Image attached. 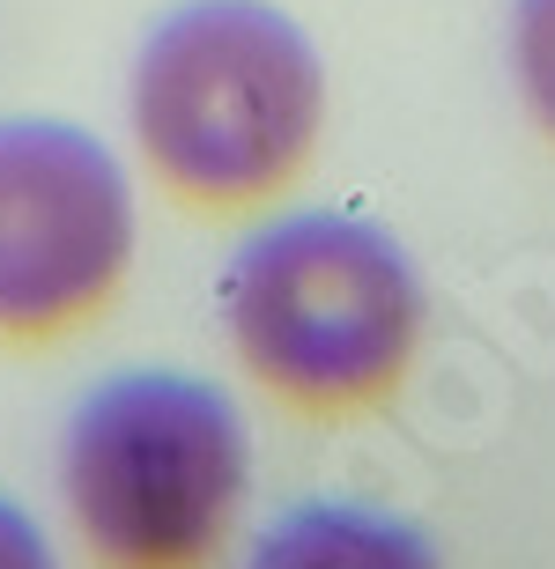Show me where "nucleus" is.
I'll return each instance as SVG.
<instances>
[{"mask_svg":"<svg viewBox=\"0 0 555 569\" xmlns=\"http://www.w3.org/2000/svg\"><path fill=\"white\" fill-rule=\"evenodd\" d=\"M215 303L252 392L319 429L400 400L429 333V296L407 244L348 208L259 222L230 252Z\"/></svg>","mask_w":555,"mask_h":569,"instance_id":"f257e3e1","label":"nucleus"},{"mask_svg":"<svg viewBox=\"0 0 555 569\" xmlns=\"http://www.w3.org/2000/svg\"><path fill=\"white\" fill-rule=\"evenodd\" d=\"M133 148L192 214H252L326 133V60L275 0H186L133 52Z\"/></svg>","mask_w":555,"mask_h":569,"instance_id":"f03ea898","label":"nucleus"},{"mask_svg":"<svg viewBox=\"0 0 555 569\" xmlns=\"http://www.w3.org/2000/svg\"><path fill=\"white\" fill-rule=\"evenodd\" d=\"M252 437L215 378L111 370L60 429V503L89 569H222Z\"/></svg>","mask_w":555,"mask_h":569,"instance_id":"7ed1b4c3","label":"nucleus"},{"mask_svg":"<svg viewBox=\"0 0 555 569\" xmlns=\"http://www.w3.org/2000/svg\"><path fill=\"white\" fill-rule=\"evenodd\" d=\"M127 163L75 119H0V348H60L133 274Z\"/></svg>","mask_w":555,"mask_h":569,"instance_id":"20e7f679","label":"nucleus"},{"mask_svg":"<svg viewBox=\"0 0 555 569\" xmlns=\"http://www.w3.org/2000/svg\"><path fill=\"white\" fill-rule=\"evenodd\" d=\"M237 569H445L437 540L415 518L356 496H304L252 532Z\"/></svg>","mask_w":555,"mask_h":569,"instance_id":"39448f33","label":"nucleus"},{"mask_svg":"<svg viewBox=\"0 0 555 569\" xmlns=\"http://www.w3.org/2000/svg\"><path fill=\"white\" fill-rule=\"evenodd\" d=\"M512 82L534 133L555 148V0H512Z\"/></svg>","mask_w":555,"mask_h":569,"instance_id":"423d86ee","label":"nucleus"},{"mask_svg":"<svg viewBox=\"0 0 555 569\" xmlns=\"http://www.w3.org/2000/svg\"><path fill=\"white\" fill-rule=\"evenodd\" d=\"M0 569H60L44 526L16 503V496H0Z\"/></svg>","mask_w":555,"mask_h":569,"instance_id":"0eeeda50","label":"nucleus"}]
</instances>
